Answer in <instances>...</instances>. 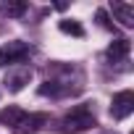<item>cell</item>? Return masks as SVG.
Instances as JSON below:
<instances>
[{
  "label": "cell",
  "instance_id": "obj_10",
  "mask_svg": "<svg viewBox=\"0 0 134 134\" xmlns=\"http://www.w3.org/2000/svg\"><path fill=\"white\" fill-rule=\"evenodd\" d=\"M58 29H60L63 34H74V37H84V26H82L79 21H74V19H63V21H58Z\"/></svg>",
  "mask_w": 134,
  "mask_h": 134
},
{
  "label": "cell",
  "instance_id": "obj_8",
  "mask_svg": "<svg viewBox=\"0 0 134 134\" xmlns=\"http://www.w3.org/2000/svg\"><path fill=\"white\" fill-rule=\"evenodd\" d=\"M129 50H131V42L121 37V40H113V42H110V47L105 50V58H108L110 63H118V60H126Z\"/></svg>",
  "mask_w": 134,
  "mask_h": 134
},
{
  "label": "cell",
  "instance_id": "obj_5",
  "mask_svg": "<svg viewBox=\"0 0 134 134\" xmlns=\"http://www.w3.org/2000/svg\"><path fill=\"white\" fill-rule=\"evenodd\" d=\"M47 124V113H24V118L13 126V134H37Z\"/></svg>",
  "mask_w": 134,
  "mask_h": 134
},
{
  "label": "cell",
  "instance_id": "obj_6",
  "mask_svg": "<svg viewBox=\"0 0 134 134\" xmlns=\"http://www.w3.org/2000/svg\"><path fill=\"white\" fill-rule=\"evenodd\" d=\"M32 79V69H26V66H21V69H8L5 74V87L8 92H21Z\"/></svg>",
  "mask_w": 134,
  "mask_h": 134
},
{
  "label": "cell",
  "instance_id": "obj_7",
  "mask_svg": "<svg viewBox=\"0 0 134 134\" xmlns=\"http://www.w3.org/2000/svg\"><path fill=\"white\" fill-rule=\"evenodd\" d=\"M110 11H113V16H116L126 29L134 26V5H131V3H118V0H113V3H110Z\"/></svg>",
  "mask_w": 134,
  "mask_h": 134
},
{
  "label": "cell",
  "instance_id": "obj_11",
  "mask_svg": "<svg viewBox=\"0 0 134 134\" xmlns=\"http://www.w3.org/2000/svg\"><path fill=\"white\" fill-rule=\"evenodd\" d=\"M0 11H3L5 16H24L26 13V3H0Z\"/></svg>",
  "mask_w": 134,
  "mask_h": 134
},
{
  "label": "cell",
  "instance_id": "obj_3",
  "mask_svg": "<svg viewBox=\"0 0 134 134\" xmlns=\"http://www.w3.org/2000/svg\"><path fill=\"white\" fill-rule=\"evenodd\" d=\"M32 55H34V47L29 42L13 40V42H5L3 47H0V66L13 69V66H21L24 60H29Z\"/></svg>",
  "mask_w": 134,
  "mask_h": 134
},
{
  "label": "cell",
  "instance_id": "obj_2",
  "mask_svg": "<svg viewBox=\"0 0 134 134\" xmlns=\"http://www.w3.org/2000/svg\"><path fill=\"white\" fill-rule=\"evenodd\" d=\"M97 124L90 103H82V105H74L69 113L60 118V134H82L87 129H92Z\"/></svg>",
  "mask_w": 134,
  "mask_h": 134
},
{
  "label": "cell",
  "instance_id": "obj_12",
  "mask_svg": "<svg viewBox=\"0 0 134 134\" xmlns=\"http://www.w3.org/2000/svg\"><path fill=\"white\" fill-rule=\"evenodd\" d=\"M97 21H100V26H105V29H110V32H113V29H116V26H113V24H110V21H108V13H105V11H103V8H100V11H97Z\"/></svg>",
  "mask_w": 134,
  "mask_h": 134
},
{
  "label": "cell",
  "instance_id": "obj_9",
  "mask_svg": "<svg viewBox=\"0 0 134 134\" xmlns=\"http://www.w3.org/2000/svg\"><path fill=\"white\" fill-rule=\"evenodd\" d=\"M21 118H24V110H21L19 105H8V108L0 110V124H3V126H11V129H13Z\"/></svg>",
  "mask_w": 134,
  "mask_h": 134
},
{
  "label": "cell",
  "instance_id": "obj_1",
  "mask_svg": "<svg viewBox=\"0 0 134 134\" xmlns=\"http://www.w3.org/2000/svg\"><path fill=\"white\" fill-rule=\"evenodd\" d=\"M50 79H45L40 84V95L42 97H53V100H60V97H71V95H79L84 90V74L74 66H53Z\"/></svg>",
  "mask_w": 134,
  "mask_h": 134
},
{
  "label": "cell",
  "instance_id": "obj_4",
  "mask_svg": "<svg viewBox=\"0 0 134 134\" xmlns=\"http://www.w3.org/2000/svg\"><path fill=\"white\" fill-rule=\"evenodd\" d=\"M131 110H134V92H131V90L116 92L113 100H110V116H113L116 121H124V118L131 116Z\"/></svg>",
  "mask_w": 134,
  "mask_h": 134
}]
</instances>
